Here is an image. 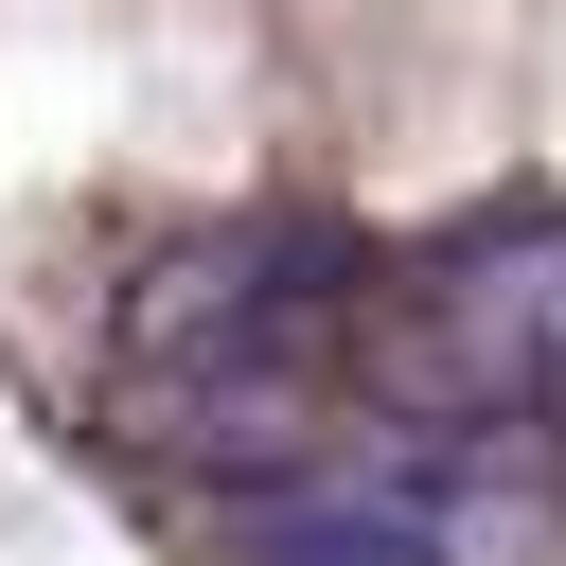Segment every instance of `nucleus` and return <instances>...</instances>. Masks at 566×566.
Wrapping results in <instances>:
<instances>
[{"mask_svg": "<svg viewBox=\"0 0 566 566\" xmlns=\"http://www.w3.org/2000/svg\"><path fill=\"white\" fill-rule=\"evenodd\" d=\"M336 354H354L336 230H212L124 301V389H142V442L177 460H318Z\"/></svg>", "mask_w": 566, "mask_h": 566, "instance_id": "f257e3e1", "label": "nucleus"}, {"mask_svg": "<svg viewBox=\"0 0 566 566\" xmlns=\"http://www.w3.org/2000/svg\"><path fill=\"white\" fill-rule=\"evenodd\" d=\"M424 371H442V407H531V424H566V212L424 265Z\"/></svg>", "mask_w": 566, "mask_h": 566, "instance_id": "f03ea898", "label": "nucleus"}]
</instances>
